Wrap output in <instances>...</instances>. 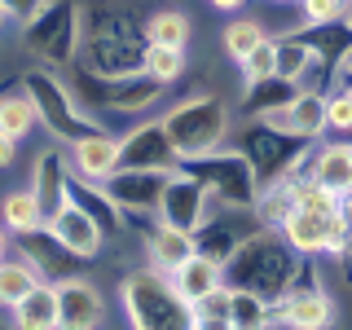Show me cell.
<instances>
[{
    "label": "cell",
    "instance_id": "29",
    "mask_svg": "<svg viewBox=\"0 0 352 330\" xmlns=\"http://www.w3.org/2000/svg\"><path fill=\"white\" fill-rule=\"evenodd\" d=\"M194 326H203V330H229V282H220L212 295H203V300H198L194 308Z\"/></svg>",
    "mask_w": 352,
    "mask_h": 330
},
{
    "label": "cell",
    "instance_id": "35",
    "mask_svg": "<svg viewBox=\"0 0 352 330\" xmlns=\"http://www.w3.org/2000/svg\"><path fill=\"white\" fill-rule=\"evenodd\" d=\"M339 216H344V225L352 229V190H348V194H339Z\"/></svg>",
    "mask_w": 352,
    "mask_h": 330
},
{
    "label": "cell",
    "instance_id": "23",
    "mask_svg": "<svg viewBox=\"0 0 352 330\" xmlns=\"http://www.w3.org/2000/svg\"><path fill=\"white\" fill-rule=\"evenodd\" d=\"M194 40V18L185 9H154L146 18V44H172V49H190Z\"/></svg>",
    "mask_w": 352,
    "mask_h": 330
},
{
    "label": "cell",
    "instance_id": "5",
    "mask_svg": "<svg viewBox=\"0 0 352 330\" xmlns=\"http://www.w3.org/2000/svg\"><path fill=\"white\" fill-rule=\"evenodd\" d=\"M185 172H194L198 181L207 185V194H212L216 207H225V212H251L260 198V172L256 163L242 154L234 141L229 146H220L212 154H198V159H185L181 163Z\"/></svg>",
    "mask_w": 352,
    "mask_h": 330
},
{
    "label": "cell",
    "instance_id": "36",
    "mask_svg": "<svg viewBox=\"0 0 352 330\" xmlns=\"http://www.w3.org/2000/svg\"><path fill=\"white\" fill-rule=\"evenodd\" d=\"M9 251H14V234H9V229H5V225H0V260H5V256H9Z\"/></svg>",
    "mask_w": 352,
    "mask_h": 330
},
{
    "label": "cell",
    "instance_id": "21",
    "mask_svg": "<svg viewBox=\"0 0 352 330\" xmlns=\"http://www.w3.org/2000/svg\"><path fill=\"white\" fill-rule=\"evenodd\" d=\"M44 220H49V216H44V207H40V198H36L31 185H18V190L0 194V225H5L14 238L44 229Z\"/></svg>",
    "mask_w": 352,
    "mask_h": 330
},
{
    "label": "cell",
    "instance_id": "8",
    "mask_svg": "<svg viewBox=\"0 0 352 330\" xmlns=\"http://www.w3.org/2000/svg\"><path fill=\"white\" fill-rule=\"evenodd\" d=\"M212 212H216V203H212V194H207V185L198 181L194 172L176 168L168 176V185H163L154 220H163V225H172V229H185V234H198Z\"/></svg>",
    "mask_w": 352,
    "mask_h": 330
},
{
    "label": "cell",
    "instance_id": "4",
    "mask_svg": "<svg viewBox=\"0 0 352 330\" xmlns=\"http://www.w3.org/2000/svg\"><path fill=\"white\" fill-rule=\"evenodd\" d=\"M22 88L31 93V102H36V110H40V128L49 132L53 141H62V146H71L75 137H84V132L97 128V115L80 102V93H75L53 66L27 71L22 75Z\"/></svg>",
    "mask_w": 352,
    "mask_h": 330
},
{
    "label": "cell",
    "instance_id": "9",
    "mask_svg": "<svg viewBox=\"0 0 352 330\" xmlns=\"http://www.w3.org/2000/svg\"><path fill=\"white\" fill-rule=\"evenodd\" d=\"M172 172H176V168H172ZM172 172H163V168H115L106 181H97V185H102V190L115 198V207H119L128 220H132V216L154 220V212H159V198H163V185H168Z\"/></svg>",
    "mask_w": 352,
    "mask_h": 330
},
{
    "label": "cell",
    "instance_id": "30",
    "mask_svg": "<svg viewBox=\"0 0 352 330\" xmlns=\"http://www.w3.org/2000/svg\"><path fill=\"white\" fill-rule=\"evenodd\" d=\"M348 5H352V0H300L304 27L308 31H317V27H344Z\"/></svg>",
    "mask_w": 352,
    "mask_h": 330
},
{
    "label": "cell",
    "instance_id": "16",
    "mask_svg": "<svg viewBox=\"0 0 352 330\" xmlns=\"http://www.w3.org/2000/svg\"><path fill=\"white\" fill-rule=\"evenodd\" d=\"M71 159L62 154V146H49V150H40L36 154V163H31V190H36L40 198V207H44V216H53L58 207L71 198Z\"/></svg>",
    "mask_w": 352,
    "mask_h": 330
},
{
    "label": "cell",
    "instance_id": "12",
    "mask_svg": "<svg viewBox=\"0 0 352 330\" xmlns=\"http://www.w3.org/2000/svg\"><path fill=\"white\" fill-rule=\"evenodd\" d=\"M335 322V295L317 282H295L282 300H273L269 326H295V330H322Z\"/></svg>",
    "mask_w": 352,
    "mask_h": 330
},
{
    "label": "cell",
    "instance_id": "1",
    "mask_svg": "<svg viewBox=\"0 0 352 330\" xmlns=\"http://www.w3.org/2000/svg\"><path fill=\"white\" fill-rule=\"evenodd\" d=\"M141 53H146V22L132 14L124 0H97L84 5V36L75 66L97 80H115V75L141 71Z\"/></svg>",
    "mask_w": 352,
    "mask_h": 330
},
{
    "label": "cell",
    "instance_id": "33",
    "mask_svg": "<svg viewBox=\"0 0 352 330\" xmlns=\"http://www.w3.org/2000/svg\"><path fill=\"white\" fill-rule=\"evenodd\" d=\"M18 146H22V141H14L9 132H0V172H9L18 163Z\"/></svg>",
    "mask_w": 352,
    "mask_h": 330
},
{
    "label": "cell",
    "instance_id": "25",
    "mask_svg": "<svg viewBox=\"0 0 352 330\" xmlns=\"http://www.w3.org/2000/svg\"><path fill=\"white\" fill-rule=\"evenodd\" d=\"M141 71L168 88V84H176V80H185V71H190V49H172V44H146V53H141Z\"/></svg>",
    "mask_w": 352,
    "mask_h": 330
},
{
    "label": "cell",
    "instance_id": "31",
    "mask_svg": "<svg viewBox=\"0 0 352 330\" xmlns=\"http://www.w3.org/2000/svg\"><path fill=\"white\" fill-rule=\"evenodd\" d=\"M326 132L352 137V88H330L326 93Z\"/></svg>",
    "mask_w": 352,
    "mask_h": 330
},
{
    "label": "cell",
    "instance_id": "28",
    "mask_svg": "<svg viewBox=\"0 0 352 330\" xmlns=\"http://www.w3.org/2000/svg\"><path fill=\"white\" fill-rule=\"evenodd\" d=\"M238 75H242V84H247V88L273 80V75H278V36H264L256 49L238 62Z\"/></svg>",
    "mask_w": 352,
    "mask_h": 330
},
{
    "label": "cell",
    "instance_id": "19",
    "mask_svg": "<svg viewBox=\"0 0 352 330\" xmlns=\"http://www.w3.org/2000/svg\"><path fill=\"white\" fill-rule=\"evenodd\" d=\"M168 278H172V286H176V295H181V300L194 308L203 295H212L216 286L225 282V264H220L216 256H207V251H194L185 264H176Z\"/></svg>",
    "mask_w": 352,
    "mask_h": 330
},
{
    "label": "cell",
    "instance_id": "17",
    "mask_svg": "<svg viewBox=\"0 0 352 330\" xmlns=\"http://www.w3.org/2000/svg\"><path fill=\"white\" fill-rule=\"evenodd\" d=\"M308 181H317L330 194H348L352 190V137L313 141V150H308Z\"/></svg>",
    "mask_w": 352,
    "mask_h": 330
},
{
    "label": "cell",
    "instance_id": "20",
    "mask_svg": "<svg viewBox=\"0 0 352 330\" xmlns=\"http://www.w3.org/2000/svg\"><path fill=\"white\" fill-rule=\"evenodd\" d=\"M9 317H14V326H22V330H58V326H62V313H58V286L40 278L14 308H9Z\"/></svg>",
    "mask_w": 352,
    "mask_h": 330
},
{
    "label": "cell",
    "instance_id": "13",
    "mask_svg": "<svg viewBox=\"0 0 352 330\" xmlns=\"http://www.w3.org/2000/svg\"><path fill=\"white\" fill-rule=\"evenodd\" d=\"M44 229H49V234L58 238L75 260H97L102 247H106V229L97 225V220L88 216V207H80L75 198H66L58 212L44 220Z\"/></svg>",
    "mask_w": 352,
    "mask_h": 330
},
{
    "label": "cell",
    "instance_id": "22",
    "mask_svg": "<svg viewBox=\"0 0 352 330\" xmlns=\"http://www.w3.org/2000/svg\"><path fill=\"white\" fill-rule=\"evenodd\" d=\"M36 128H40V110H36V102H31L27 88L0 93V132H9L14 141H27Z\"/></svg>",
    "mask_w": 352,
    "mask_h": 330
},
{
    "label": "cell",
    "instance_id": "11",
    "mask_svg": "<svg viewBox=\"0 0 352 330\" xmlns=\"http://www.w3.org/2000/svg\"><path fill=\"white\" fill-rule=\"evenodd\" d=\"M251 119H264L269 128L286 132V137L322 141L326 137V93L322 88H295L282 106L264 110V115H251Z\"/></svg>",
    "mask_w": 352,
    "mask_h": 330
},
{
    "label": "cell",
    "instance_id": "26",
    "mask_svg": "<svg viewBox=\"0 0 352 330\" xmlns=\"http://www.w3.org/2000/svg\"><path fill=\"white\" fill-rule=\"evenodd\" d=\"M273 304L247 286H229V330H260L269 326Z\"/></svg>",
    "mask_w": 352,
    "mask_h": 330
},
{
    "label": "cell",
    "instance_id": "7",
    "mask_svg": "<svg viewBox=\"0 0 352 330\" xmlns=\"http://www.w3.org/2000/svg\"><path fill=\"white\" fill-rule=\"evenodd\" d=\"M22 31V44L31 49V58L49 62V66H66L80 53V36H84V5H66V0H49L36 18Z\"/></svg>",
    "mask_w": 352,
    "mask_h": 330
},
{
    "label": "cell",
    "instance_id": "27",
    "mask_svg": "<svg viewBox=\"0 0 352 330\" xmlns=\"http://www.w3.org/2000/svg\"><path fill=\"white\" fill-rule=\"evenodd\" d=\"M264 36H269V31H264V22H260V18H251V14H234V18L225 22V31H220V49H225V58L238 66V62L247 58V53L256 49Z\"/></svg>",
    "mask_w": 352,
    "mask_h": 330
},
{
    "label": "cell",
    "instance_id": "14",
    "mask_svg": "<svg viewBox=\"0 0 352 330\" xmlns=\"http://www.w3.org/2000/svg\"><path fill=\"white\" fill-rule=\"evenodd\" d=\"M58 286V313H62V330H93L106 322V295L97 291V282L66 273L53 282Z\"/></svg>",
    "mask_w": 352,
    "mask_h": 330
},
{
    "label": "cell",
    "instance_id": "18",
    "mask_svg": "<svg viewBox=\"0 0 352 330\" xmlns=\"http://www.w3.org/2000/svg\"><path fill=\"white\" fill-rule=\"evenodd\" d=\"M194 251H198V238L185 234V229L163 225V220H154L146 242H141V256H146V264H150V269H159V273H172L176 264H185Z\"/></svg>",
    "mask_w": 352,
    "mask_h": 330
},
{
    "label": "cell",
    "instance_id": "37",
    "mask_svg": "<svg viewBox=\"0 0 352 330\" xmlns=\"http://www.w3.org/2000/svg\"><path fill=\"white\" fill-rule=\"evenodd\" d=\"M9 27V14H5V9H0V31H5Z\"/></svg>",
    "mask_w": 352,
    "mask_h": 330
},
{
    "label": "cell",
    "instance_id": "34",
    "mask_svg": "<svg viewBox=\"0 0 352 330\" xmlns=\"http://www.w3.org/2000/svg\"><path fill=\"white\" fill-rule=\"evenodd\" d=\"M212 9H220V14H242L247 9V0H207Z\"/></svg>",
    "mask_w": 352,
    "mask_h": 330
},
{
    "label": "cell",
    "instance_id": "15",
    "mask_svg": "<svg viewBox=\"0 0 352 330\" xmlns=\"http://www.w3.org/2000/svg\"><path fill=\"white\" fill-rule=\"evenodd\" d=\"M66 159H71V172L84 176V181H106L110 172L119 168V137L106 128H93L84 137H75L66 146Z\"/></svg>",
    "mask_w": 352,
    "mask_h": 330
},
{
    "label": "cell",
    "instance_id": "2",
    "mask_svg": "<svg viewBox=\"0 0 352 330\" xmlns=\"http://www.w3.org/2000/svg\"><path fill=\"white\" fill-rule=\"evenodd\" d=\"M225 282L229 286H247V291H256V295H264V300L273 304V300H282L295 282H304V256L278 234V229L256 225L234 251H229Z\"/></svg>",
    "mask_w": 352,
    "mask_h": 330
},
{
    "label": "cell",
    "instance_id": "6",
    "mask_svg": "<svg viewBox=\"0 0 352 330\" xmlns=\"http://www.w3.org/2000/svg\"><path fill=\"white\" fill-rule=\"evenodd\" d=\"M119 304H124L128 326H141V330L194 326V313H190V304L176 295L172 278H168V273H159V269H150V264L141 273H128V278H124Z\"/></svg>",
    "mask_w": 352,
    "mask_h": 330
},
{
    "label": "cell",
    "instance_id": "39",
    "mask_svg": "<svg viewBox=\"0 0 352 330\" xmlns=\"http://www.w3.org/2000/svg\"><path fill=\"white\" fill-rule=\"evenodd\" d=\"M273 5H300V0H273Z\"/></svg>",
    "mask_w": 352,
    "mask_h": 330
},
{
    "label": "cell",
    "instance_id": "32",
    "mask_svg": "<svg viewBox=\"0 0 352 330\" xmlns=\"http://www.w3.org/2000/svg\"><path fill=\"white\" fill-rule=\"evenodd\" d=\"M44 5H49V0H0V9L9 14V22H14V27H27V22L36 18Z\"/></svg>",
    "mask_w": 352,
    "mask_h": 330
},
{
    "label": "cell",
    "instance_id": "3",
    "mask_svg": "<svg viewBox=\"0 0 352 330\" xmlns=\"http://www.w3.org/2000/svg\"><path fill=\"white\" fill-rule=\"evenodd\" d=\"M159 119H163V128H168L181 163L198 159V154H212V150L234 141V110H229V102L220 93H207V88L172 102Z\"/></svg>",
    "mask_w": 352,
    "mask_h": 330
},
{
    "label": "cell",
    "instance_id": "24",
    "mask_svg": "<svg viewBox=\"0 0 352 330\" xmlns=\"http://www.w3.org/2000/svg\"><path fill=\"white\" fill-rule=\"evenodd\" d=\"M36 282H40V269H36V264L22 256V251H18V256L9 251V256L0 260V308L9 313V308H14Z\"/></svg>",
    "mask_w": 352,
    "mask_h": 330
},
{
    "label": "cell",
    "instance_id": "10",
    "mask_svg": "<svg viewBox=\"0 0 352 330\" xmlns=\"http://www.w3.org/2000/svg\"><path fill=\"white\" fill-rule=\"evenodd\" d=\"M119 168H181V154H176L168 128H163V119H132V128L119 137Z\"/></svg>",
    "mask_w": 352,
    "mask_h": 330
},
{
    "label": "cell",
    "instance_id": "38",
    "mask_svg": "<svg viewBox=\"0 0 352 330\" xmlns=\"http://www.w3.org/2000/svg\"><path fill=\"white\" fill-rule=\"evenodd\" d=\"M344 27H348V31H352V5H348V18H344Z\"/></svg>",
    "mask_w": 352,
    "mask_h": 330
}]
</instances>
